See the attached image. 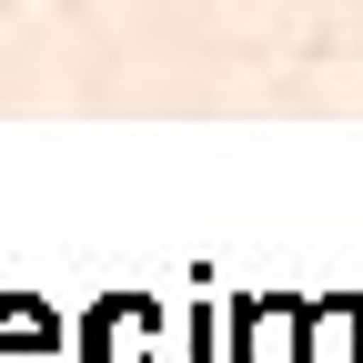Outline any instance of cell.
I'll return each instance as SVG.
<instances>
[{
    "label": "cell",
    "mask_w": 363,
    "mask_h": 363,
    "mask_svg": "<svg viewBox=\"0 0 363 363\" xmlns=\"http://www.w3.org/2000/svg\"><path fill=\"white\" fill-rule=\"evenodd\" d=\"M293 363H363V303H293Z\"/></svg>",
    "instance_id": "3957f363"
},
{
    "label": "cell",
    "mask_w": 363,
    "mask_h": 363,
    "mask_svg": "<svg viewBox=\"0 0 363 363\" xmlns=\"http://www.w3.org/2000/svg\"><path fill=\"white\" fill-rule=\"evenodd\" d=\"M71 363H162V303L111 293L71 323Z\"/></svg>",
    "instance_id": "6da1fadb"
},
{
    "label": "cell",
    "mask_w": 363,
    "mask_h": 363,
    "mask_svg": "<svg viewBox=\"0 0 363 363\" xmlns=\"http://www.w3.org/2000/svg\"><path fill=\"white\" fill-rule=\"evenodd\" d=\"M0 363H71V323L30 293H0Z\"/></svg>",
    "instance_id": "277c9868"
},
{
    "label": "cell",
    "mask_w": 363,
    "mask_h": 363,
    "mask_svg": "<svg viewBox=\"0 0 363 363\" xmlns=\"http://www.w3.org/2000/svg\"><path fill=\"white\" fill-rule=\"evenodd\" d=\"M222 363H293V303L272 293L222 303Z\"/></svg>",
    "instance_id": "7a4b0ae2"
}]
</instances>
